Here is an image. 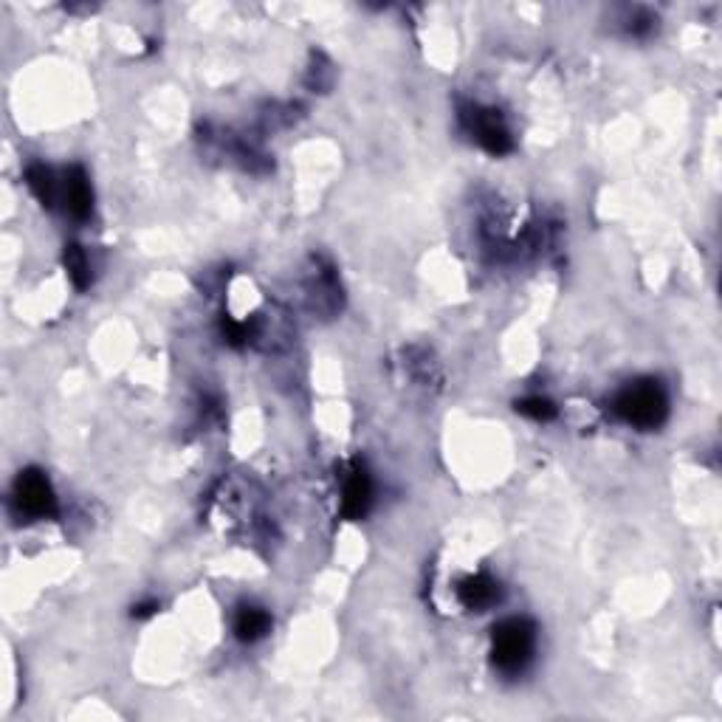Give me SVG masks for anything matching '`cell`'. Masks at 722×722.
Instances as JSON below:
<instances>
[{
  "instance_id": "cell-1",
  "label": "cell",
  "mask_w": 722,
  "mask_h": 722,
  "mask_svg": "<svg viewBox=\"0 0 722 722\" xmlns=\"http://www.w3.org/2000/svg\"><path fill=\"white\" fill-rule=\"evenodd\" d=\"M536 627L528 618H508L494 627L491 635V658L505 675H517L534 658Z\"/></svg>"
},
{
  "instance_id": "cell-2",
  "label": "cell",
  "mask_w": 722,
  "mask_h": 722,
  "mask_svg": "<svg viewBox=\"0 0 722 722\" xmlns=\"http://www.w3.org/2000/svg\"><path fill=\"white\" fill-rule=\"evenodd\" d=\"M615 412L621 421L638 429H655L666 421L669 398L658 381H635L615 398Z\"/></svg>"
},
{
  "instance_id": "cell-3",
  "label": "cell",
  "mask_w": 722,
  "mask_h": 722,
  "mask_svg": "<svg viewBox=\"0 0 722 722\" xmlns=\"http://www.w3.org/2000/svg\"><path fill=\"white\" fill-rule=\"evenodd\" d=\"M12 503H15L17 514L26 519H48L57 514V494L46 474L37 469H26L17 474Z\"/></svg>"
},
{
  "instance_id": "cell-4",
  "label": "cell",
  "mask_w": 722,
  "mask_h": 722,
  "mask_svg": "<svg viewBox=\"0 0 722 722\" xmlns=\"http://www.w3.org/2000/svg\"><path fill=\"white\" fill-rule=\"evenodd\" d=\"M466 116V125H469L471 136L477 139V144L488 150L491 156H505L514 150V139H511V130L505 127L500 110L491 108H471Z\"/></svg>"
},
{
  "instance_id": "cell-5",
  "label": "cell",
  "mask_w": 722,
  "mask_h": 722,
  "mask_svg": "<svg viewBox=\"0 0 722 722\" xmlns=\"http://www.w3.org/2000/svg\"><path fill=\"white\" fill-rule=\"evenodd\" d=\"M63 198H65V209L71 212L74 220H88L91 212H94V189H91V181L82 167H71L65 170L63 178Z\"/></svg>"
},
{
  "instance_id": "cell-6",
  "label": "cell",
  "mask_w": 722,
  "mask_h": 722,
  "mask_svg": "<svg viewBox=\"0 0 722 722\" xmlns=\"http://www.w3.org/2000/svg\"><path fill=\"white\" fill-rule=\"evenodd\" d=\"M457 596H460L466 610L486 613L488 607H494L500 601V584L491 579L488 573L466 576V579L460 581V587H457Z\"/></svg>"
},
{
  "instance_id": "cell-7",
  "label": "cell",
  "mask_w": 722,
  "mask_h": 722,
  "mask_svg": "<svg viewBox=\"0 0 722 722\" xmlns=\"http://www.w3.org/2000/svg\"><path fill=\"white\" fill-rule=\"evenodd\" d=\"M373 505V483L364 469H356L347 477L345 491H342V514L347 519H361Z\"/></svg>"
},
{
  "instance_id": "cell-8",
  "label": "cell",
  "mask_w": 722,
  "mask_h": 722,
  "mask_svg": "<svg viewBox=\"0 0 722 722\" xmlns=\"http://www.w3.org/2000/svg\"><path fill=\"white\" fill-rule=\"evenodd\" d=\"M271 629V615L260 607H243L235 618V635L246 644H254L260 638H266V632Z\"/></svg>"
},
{
  "instance_id": "cell-9",
  "label": "cell",
  "mask_w": 722,
  "mask_h": 722,
  "mask_svg": "<svg viewBox=\"0 0 722 722\" xmlns=\"http://www.w3.org/2000/svg\"><path fill=\"white\" fill-rule=\"evenodd\" d=\"M26 187L32 189L34 198L46 206V209H51L54 201H57V195H60L57 181H54V173L48 170L46 164H32V167L26 170Z\"/></svg>"
},
{
  "instance_id": "cell-10",
  "label": "cell",
  "mask_w": 722,
  "mask_h": 722,
  "mask_svg": "<svg viewBox=\"0 0 722 722\" xmlns=\"http://www.w3.org/2000/svg\"><path fill=\"white\" fill-rule=\"evenodd\" d=\"M63 263L68 277H71V283L77 285L79 291H85V288L91 285V263H88V254L82 252L77 243H71V246H65Z\"/></svg>"
},
{
  "instance_id": "cell-11",
  "label": "cell",
  "mask_w": 722,
  "mask_h": 722,
  "mask_svg": "<svg viewBox=\"0 0 722 722\" xmlns=\"http://www.w3.org/2000/svg\"><path fill=\"white\" fill-rule=\"evenodd\" d=\"M517 412L525 415V418H534V421H553L556 418V404L550 398H542V395H531V398H522L517 401Z\"/></svg>"
},
{
  "instance_id": "cell-12",
  "label": "cell",
  "mask_w": 722,
  "mask_h": 722,
  "mask_svg": "<svg viewBox=\"0 0 722 722\" xmlns=\"http://www.w3.org/2000/svg\"><path fill=\"white\" fill-rule=\"evenodd\" d=\"M158 610V601H144L139 607H133V618H147Z\"/></svg>"
}]
</instances>
